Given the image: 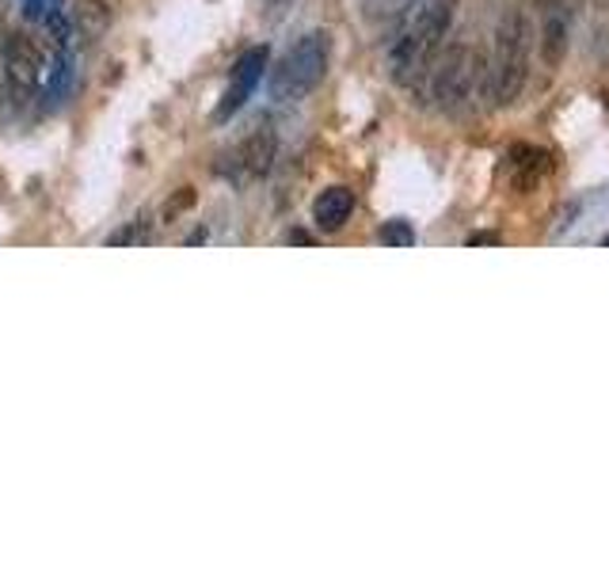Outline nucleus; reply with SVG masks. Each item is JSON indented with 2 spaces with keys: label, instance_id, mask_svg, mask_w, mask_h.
I'll list each match as a JSON object with an SVG mask.
<instances>
[{
  "label": "nucleus",
  "instance_id": "f257e3e1",
  "mask_svg": "<svg viewBox=\"0 0 609 571\" xmlns=\"http://www.w3.org/2000/svg\"><path fill=\"white\" fill-rule=\"evenodd\" d=\"M453 12L457 0H423L419 12L403 23L393 50H388V73L396 84H415L431 73L434 58H438L449 27H453Z\"/></svg>",
  "mask_w": 609,
  "mask_h": 571
},
{
  "label": "nucleus",
  "instance_id": "f03ea898",
  "mask_svg": "<svg viewBox=\"0 0 609 571\" xmlns=\"http://www.w3.org/2000/svg\"><path fill=\"white\" fill-rule=\"evenodd\" d=\"M530 50H533V27L530 15L518 4L502 12L499 27H495V53L492 69H487V91L499 107H510L522 96L525 80H530Z\"/></svg>",
  "mask_w": 609,
  "mask_h": 571
},
{
  "label": "nucleus",
  "instance_id": "7ed1b4c3",
  "mask_svg": "<svg viewBox=\"0 0 609 571\" xmlns=\"http://www.w3.org/2000/svg\"><path fill=\"white\" fill-rule=\"evenodd\" d=\"M327 58H332V38L324 30H309L301 35L282 61L271 69V80H266V91H271L274 103H297L304 99L327 73Z\"/></svg>",
  "mask_w": 609,
  "mask_h": 571
},
{
  "label": "nucleus",
  "instance_id": "20e7f679",
  "mask_svg": "<svg viewBox=\"0 0 609 571\" xmlns=\"http://www.w3.org/2000/svg\"><path fill=\"white\" fill-rule=\"evenodd\" d=\"M480 73H484V53L472 50V46L457 42L446 50V58L438 65H431V96L442 111H461L472 99L480 84Z\"/></svg>",
  "mask_w": 609,
  "mask_h": 571
},
{
  "label": "nucleus",
  "instance_id": "39448f33",
  "mask_svg": "<svg viewBox=\"0 0 609 571\" xmlns=\"http://www.w3.org/2000/svg\"><path fill=\"white\" fill-rule=\"evenodd\" d=\"M266 61H271V50H266V46H251V50L244 53L240 61H236V65H233V76H228L225 96H221V103L213 107V122H228L236 111H240L244 103H248L251 91H256L259 80H263Z\"/></svg>",
  "mask_w": 609,
  "mask_h": 571
},
{
  "label": "nucleus",
  "instance_id": "423d86ee",
  "mask_svg": "<svg viewBox=\"0 0 609 571\" xmlns=\"http://www.w3.org/2000/svg\"><path fill=\"white\" fill-rule=\"evenodd\" d=\"M46 76V61L38 53V42L27 38L23 30H12L4 42V80L15 91H35Z\"/></svg>",
  "mask_w": 609,
  "mask_h": 571
},
{
  "label": "nucleus",
  "instance_id": "0eeeda50",
  "mask_svg": "<svg viewBox=\"0 0 609 571\" xmlns=\"http://www.w3.org/2000/svg\"><path fill=\"white\" fill-rule=\"evenodd\" d=\"M274 157H278V137H274L271 126H259L251 129L248 137H244V145L236 149V164H240L244 175H266L274 164Z\"/></svg>",
  "mask_w": 609,
  "mask_h": 571
},
{
  "label": "nucleus",
  "instance_id": "6e6552de",
  "mask_svg": "<svg viewBox=\"0 0 609 571\" xmlns=\"http://www.w3.org/2000/svg\"><path fill=\"white\" fill-rule=\"evenodd\" d=\"M350 213H355V195H350L347 187L320 190L316 202H312V221H316L324 233H339L350 221Z\"/></svg>",
  "mask_w": 609,
  "mask_h": 571
},
{
  "label": "nucleus",
  "instance_id": "1a4fd4ad",
  "mask_svg": "<svg viewBox=\"0 0 609 571\" xmlns=\"http://www.w3.org/2000/svg\"><path fill=\"white\" fill-rule=\"evenodd\" d=\"M73 27L80 30L84 38H99L107 27H111V8L107 0H80L73 12Z\"/></svg>",
  "mask_w": 609,
  "mask_h": 571
},
{
  "label": "nucleus",
  "instance_id": "9d476101",
  "mask_svg": "<svg viewBox=\"0 0 609 571\" xmlns=\"http://www.w3.org/2000/svg\"><path fill=\"white\" fill-rule=\"evenodd\" d=\"M377 236H381V244H388V248H411V244H415V228H411L408 221H400V218L385 221Z\"/></svg>",
  "mask_w": 609,
  "mask_h": 571
},
{
  "label": "nucleus",
  "instance_id": "9b49d317",
  "mask_svg": "<svg viewBox=\"0 0 609 571\" xmlns=\"http://www.w3.org/2000/svg\"><path fill=\"white\" fill-rule=\"evenodd\" d=\"M190 206H195V187H179L164 202V210H160V221H164V225H172V221L179 218V213H187Z\"/></svg>",
  "mask_w": 609,
  "mask_h": 571
},
{
  "label": "nucleus",
  "instance_id": "f8f14e48",
  "mask_svg": "<svg viewBox=\"0 0 609 571\" xmlns=\"http://www.w3.org/2000/svg\"><path fill=\"white\" fill-rule=\"evenodd\" d=\"M23 12H27V20L42 23L50 12H58V0H27V8H23Z\"/></svg>",
  "mask_w": 609,
  "mask_h": 571
},
{
  "label": "nucleus",
  "instance_id": "ddd939ff",
  "mask_svg": "<svg viewBox=\"0 0 609 571\" xmlns=\"http://www.w3.org/2000/svg\"><path fill=\"white\" fill-rule=\"evenodd\" d=\"M469 244H472V248H480V244H499V236H495V233H472Z\"/></svg>",
  "mask_w": 609,
  "mask_h": 571
},
{
  "label": "nucleus",
  "instance_id": "4468645a",
  "mask_svg": "<svg viewBox=\"0 0 609 571\" xmlns=\"http://www.w3.org/2000/svg\"><path fill=\"white\" fill-rule=\"evenodd\" d=\"M537 4H540V8H548V4H556V0H537Z\"/></svg>",
  "mask_w": 609,
  "mask_h": 571
},
{
  "label": "nucleus",
  "instance_id": "2eb2a0df",
  "mask_svg": "<svg viewBox=\"0 0 609 571\" xmlns=\"http://www.w3.org/2000/svg\"><path fill=\"white\" fill-rule=\"evenodd\" d=\"M606 248H609V233H606Z\"/></svg>",
  "mask_w": 609,
  "mask_h": 571
}]
</instances>
